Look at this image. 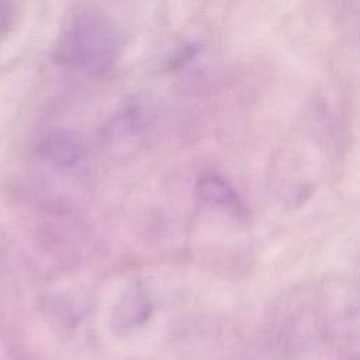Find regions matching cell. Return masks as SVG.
I'll use <instances>...</instances> for the list:
<instances>
[{"label":"cell","instance_id":"cell-1","mask_svg":"<svg viewBox=\"0 0 360 360\" xmlns=\"http://www.w3.org/2000/svg\"><path fill=\"white\" fill-rule=\"evenodd\" d=\"M122 45L117 22L97 4L79 1L62 20L52 58L86 76H100L117 63Z\"/></svg>","mask_w":360,"mask_h":360},{"label":"cell","instance_id":"cell-2","mask_svg":"<svg viewBox=\"0 0 360 360\" xmlns=\"http://www.w3.org/2000/svg\"><path fill=\"white\" fill-rule=\"evenodd\" d=\"M149 314L146 298L138 288L129 290L120 298L112 315V323L118 332H129L141 325Z\"/></svg>","mask_w":360,"mask_h":360},{"label":"cell","instance_id":"cell-4","mask_svg":"<svg viewBox=\"0 0 360 360\" xmlns=\"http://www.w3.org/2000/svg\"><path fill=\"white\" fill-rule=\"evenodd\" d=\"M198 194L207 202L224 207H236L238 197L231 186L218 176H204L198 183Z\"/></svg>","mask_w":360,"mask_h":360},{"label":"cell","instance_id":"cell-3","mask_svg":"<svg viewBox=\"0 0 360 360\" xmlns=\"http://www.w3.org/2000/svg\"><path fill=\"white\" fill-rule=\"evenodd\" d=\"M80 142L72 132H55L45 142L46 156L59 166H70L80 156Z\"/></svg>","mask_w":360,"mask_h":360},{"label":"cell","instance_id":"cell-5","mask_svg":"<svg viewBox=\"0 0 360 360\" xmlns=\"http://www.w3.org/2000/svg\"><path fill=\"white\" fill-rule=\"evenodd\" d=\"M15 15L14 0H0V39L10 31Z\"/></svg>","mask_w":360,"mask_h":360}]
</instances>
